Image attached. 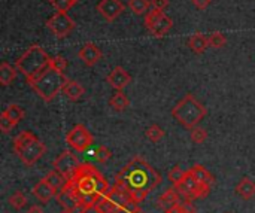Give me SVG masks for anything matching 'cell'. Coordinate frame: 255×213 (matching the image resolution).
I'll return each instance as SVG.
<instances>
[{"label":"cell","instance_id":"obj_1","mask_svg":"<svg viewBox=\"0 0 255 213\" xmlns=\"http://www.w3.org/2000/svg\"><path fill=\"white\" fill-rule=\"evenodd\" d=\"M109 190L111 188L103 175L94 166L84 163L76 169L61 193L67 194L75 202L78 211H88L94 209Z\"/></svg>","mask_w":255,"mask_h":213},{"label":"cell","instance_id":"obj_2","mask_svg":"<svg viewBox=\"0 0 255 213\" xmlns=\"http://www.w3.org/2000/svg\"><path fill=\"white\" fill-rule=\"evenodd\" d=\"M161 182L160 173L143 158L134 157L117 176L115 185L130 193L136 203H140Z\"/></svg>","mask_w":255,"mask_h":213},{"label":"cell","instance_id":"obj_3","mask_svg":"<svg viewBox=\"0 0 255 213\" xmlns=\"http://www.w3.org/2000/svg\"><path fill=\"white\" fill-rule=\"evenodd\" d=\"M66 81L67 78L63 72H57L52 67H48L39 76L28 81V85L43 102L51 103L60 93H63Z\"/></svg>","mask_w":255,"mask_h":213},{"label":"cell","instance_id":"obj_4","mask_svg":"<svg viewBox=\"0 0 255 213\" xmlns=\"http://www.w3.org/2000/svg\"><path fill=\"white\" fill-rule=\"evenodd\" d=\"M49 61H51V57L42 46L31 45L15 61V66H16L18 72L21 75H24V78L28 82V81L34 79L36 76H39L43 70H46L49 67Z\"/></svg>","mask_w":255,"mask_h":213},{"label":"cell","instance_id":"obj_5","mask_svg":"<svg viewBox=\"0 0 255 213\" xmlns=\"http://www.w3.org/2000/svg\"><path fill=\"white\" fill-rule=\"evenodd\" d=\"M206 115H208V109L193 94H187L172 109L173 119L187 130L197 127Z\"/></svg>","mask_w":255,"mask_h":213},{"label":"cell","instance_id":"obj_6","mask_svg":"<svg viewBox=\"0 0 255 213\" xmlns=\"http://www.w3.org/2000/svg\"><path fill=\"white\" fill-rule=\"evenodd\" d=\"M211 187L212 185H209V184H200L191 175L190 170H185L184 179L178 185H175L178 194L185 202H193V200H197V199H206L209 196V193H211Z\"/></svg>","mask_w":255,"mask_h":213},{"label":"cell","instance_id":"obj_7","mask_svg":"<svg viewBox=\"0 0 255 213\" xmlns=\"http://www.w3.org/2000/svg\"><path fill=\"white\" fill-rule=\"evenodd\" d=\"M145 27L154 37H163L173 28V19L163 10L151 9L145 15Z\"/></svg>","mask_w":255,"mask_h":213},{"label":"cell","instance_id":"obj_8","mask_svg":"<svg viewBox=\"0 0 255 213\" xmlns=\"http://www.w3.org/2000/svg\"><path fill=\"white\" fill-rule=\"evenodd\" d=\"M93 134L82 124L73 125L66 134V143L76 152H87L93 146Z\"/></svg>","mask_w":255,"mask_h":213},{"label":"cell","instance_id":"obj_9","mask_svg":"<svg viewBox=\"0 0 255 213\" xmlns=\"http://www.w3.org/2000/svg\"><path fill=\"white\" fill-rule=\"evenodd\" d=\"M46 28H49L55 37L64 39L75 30V21L67 15V12H55L46 21Z\"/></svg>","mask_w":255,"mask_h":213},{"label":"cell","instance_id":"obj_10","mask_svg":"<svg viewBox=\"0 0 255 213\" xmlns=\"http://www.w3.org/2000/svg\"><path fill=\"white\" fill-rule=\"evenodd\" d=\"M54 169L58 170L61 175H64L67 179H70L73 176V173L76 172V169L81 166L79 160L76 158V155L72 154V151H63L52 163Z\"/></svg>","mask_w":255,"mask_h":213},{"label":"cell","instance_id":"obj_11","mask_svg":"<svg viewBox=\"0 0 255 213\" xmlns=\"http://www.w3.org/2000/svg\"><path fill=\"white\" fill-rule=\"evenodd\" d=\"M45 151H46L45 143H43L42 140L36 139V140H33L31 143H28V145L18 154V157H19V160L24 163V166L31 167V166H34V164L43 157Z\"/></svg>","mask_w":255,"mask_h":213},{"label":"cell","instance_id":"obj_12","mask_svg":"<svg viewBox=\"0 0 255 213\" xmlns=\"http://www.w3.org/2000/svg\"><path fill=\"white\" fill-rule=\"evenodd\" d=\"M124 9L126 6L123 4L121 0H100L97 3V10L109 22L115 21L124 12Z\"/></svg>","mask_w":255,"mask_h":213},{"label":"cell","instance_id":"obj_13","mask_svg":"<svg viewBox=\"0 0 255 213\" xmlns=\"http://www.w3.org/2000/svg\"><path fill=\"white\" fill-rule=\"evenodd\" d=\"M78 57H79V60H81L87 67H93V66H96V64L102 60L103 54H102V49H100L96 43L87 42V43H84V45L81 46V49H79V52H78Z\"/></svg>","mask_w":255,"mask_h":213},{"label":"cell","instance_id":"obj_14","mask_svg":"<svg viewBox=\"0 0 255 213\" xmlns=\"http://www.w3.org/2000/svg\"><path fill=\"white\" fill-rule=\"evenodd\" d=\"M106 82L111 84L112 88H115L117 91H123L130 82H131V76L128 75V72L121 67V66H117L112 69V72L106 76Z\"/></svg>","mask_w":255,"mask_h":213},{"label":"cell","instance_id":"obj_15","mask_svg":"<svg viewBox=\"0 0 255 213\" xmlns=\"http://www.w3.org/2000/svg\"><path fill=\"white\" fill-rule=\"evenodd\" d=\"M57 193H58V190H55L46 179L39 181L33 187V196L42 203H49L54 197H57Z\"/></svg>","mask_w":255,"mask_h":213},{"label":"cell","instance_id":"obj_16","mask_svg":"<svg viewBox=\"0 0 255 213\" xmlns=\"http://www.w3.org/2000/svg\"><path fill=\"white\" fill-rule=\"evenodd\" d=\"M63 94L70 100V102H79L84 94H85V88L73 79H67L64 87H63Z\"/></svg>","mask_w":255,"mask_h":213},{"label":"cell","instance_id":"obj_17","mask_svg":"<svg viewBox=\"0 0 255 213\" xmlns=\"http://www.w3.org/2000/svg\"><path fill=\"white\" fill-rule=\"evenodd\" d=\"M187 45H188V48H190L194 54L200 55V54L206 52V49L209 48V40H208V36H206V34L197 31V33H194V34L188 39Z\"/></svg>","mask_w":255,"mask_h":213},{"label":"cell","instance_id":"obj_18","mask_svg":"<svg viewBox=\"0 0 255 213\" xmlns=\"http://www.w3.org/2000/svg\"><path fill=\"white\" fill-rule=\"evenodd\" d=\"M179 199H181V196L178 194L176 188L172 187V188H169L167 191H164L160 196V199L157 202V208L166 212L167 209H170L172 206H175L176 203H179Z\"/></svg>","mask_w":255,"mask_h":213},{"label":"cell","instance_id":"obj_19","mask_svg":"<svg viewBox=\"0 0 255 213\" xmlns=\"http://www.w3.org/2000/svg\"><path fill=\"white\" fill-rule=\"evenodd\" d=\"M236 194L245 200V202H250L255 197V182L250 178H244L238 185H236Z\"/></svg>","mask_w":255,"mask_h":213},{"label":"cell","instance_id":"obj_20","mask_svg":"<svg viewBox=\"0 0 255 213\" xmlns=\"http://www.w3.org/2000/svg\"><path fill=\"white\" fill-rule=\"evenodd\" d=\"M18 73H19V72H18L16 66H12V64L3 61V63L0 64V84H1L3 87L10 85V84L16 79V75H18Z\"/></svg>","mask_w":255,"mask_h":213},{"label":"cell","instance_id":"obj_21","mask_svg":"<svg viewBox=\"0 0 255 213\" xmlns=\"http://www.w3.org/2000/svg\"><path fill=\"white\" fill-rule=\"evenodd\" d=\"M191 175L200 182V184H209V185H214L215 184V178L209 173V170L206 167H203L202 164H196L190 169Z\"/></svg>","mask_w":255,"mask_h":213},{"label":"cell","instance_id":"obj_22","mask_svg":"<svg viewBox=\"0 0 255 213\" xmlns=\"http://www.w3.org/2000/svg\"><path fill=\"white\" fill-rule=\"evenodd\" d=\"M130 105V100L127 99V96L123 91H117L112 94V97L109 99V106L117 110V112H124Z\"/></svg>","mask_w":255,"mask_h":213},{"label":"cell","instance_id":"obj_23","mask_svg":"<svg viewBox=\"0 0 255 213\" xmlns=\"http://www.w3.org/2000/svg\"><path fill=\"white\" fill-rule=\"evenodd\" d=\"M37 137L31 133V131H22L19 133L15 139H13V152L18 155L28 143H31L33 140H36Z\"/></svg>","mask_w":255,"mask_h":213},{"label":"cell","instance_id":"obj_24","mask_svg":"<svg viewBox=\"0 0 255 213\" xmlns=\"http://www.w3.org/2000/svg\"><path fill=\"white\" fill-rule=\"evenodd\" d=\"M45 179H46L55 190H58V191H61L63 187H64V185L67 184V181H69L64 175H61V173H60L58 170H55V169H54L52 172H49V173L45 176Z\"/></svg>","mask_w":255,"mask_h":213},{"label":"cell","instance_id":"obj_25","mask_svg":"<svg viewBox=\"0 0 255 213\" xmlns=\"http://www.w3.org/2000/svg\"><path fill=\"white\" fill-rule=\"evenodd\" d=\"M128 7L134 15H146L151 7V0H128Z\"/></svg>","mask_w":255,"mask_h":213},{"label":"cell","instance_id":"obj_26","mask_svg":"<svg viewBox=\"0 0 255 213\" xmlns=\"http://www.w3.org/2000/svg\"><path fill=\"white\" fill-rule=\"evenodd\" d=\"M16 125L24 119V116H25V112H24V109L21 107V106H18V105H9L4 110H3Z\"/></svg>","mask_w":255,"mask_h":213},{"label":"cell","instance_id":"obj_27","mask_svg":"<svg viewBox=\"0 0 255 213\" xmlns=\"http://www.w3.org/2000/svg\"><path fill=\"white\" fill-rule=\"evenodd\" d=\"M145 136L149 142L152 143H158L163 137H164V130L158 125V124H151L146 130H145Z\"/></svg>","mask_w":255,"mask_h":213},{"label":"cell","instance_id":"obj_28","mask_svg":"<svg viewBox=\"0 0 255 213\" xmlns=\"http://www.w3.org/2000/svg\"><path fill=\"white\" fill-rule=\"evenodd\" d=\"M7 203L10 208H13L15 211H21L24 209V206L27 205V197L25 194H22L21 191H15L9 199H7Z\"/></svg>","mask_w":255,"mask_h":213},{"label":"cell","instance_id":"obj_29","mask_svg":"<svg viewBox=\"0 0 255 213\" xmlns=\"http://www.w3.org/2000/svg\"><path fill=\"white\" fill-rule=\"evenodd\" d=\"M93 158H94L96 163L105 164V163H108L112 158V151L109 148L103 146V145L102 146H97L96 151L93 152Z\"/></svg>","mask_w":255,"mask_h":213},{"label":"cell","instance_id":"obj_30","mask_svg":"<svg viewBox=\"0 0 255 213\" xmlns=\"http://www.w3.org/2000/svg\"><path fill=\"white\" fill-rule=\"evenodd\" d=\"M209 40V48H223L227 43V37L221 31H214L208 36Z\"/></svg>","mask_w":255,"mask_h":213},{"label":"cell","instance_id":"obj_31","mask_svg":"<svg viewBox=\"0 0 255 213\" xmlns=\"http://www.w3.org/2000/svg\"><path fill=\"white\" fill-rule=\"evenodd\" d=\"M164 213H197L196 211V208L191 205V202H179V203H176L175 206H172L170 209H167Z\"/></svg>","mask_w":255,"mask_h":213},{"label":"cell","instance_id":"obj_32","mask_svg":"<svg viewBox=\"0 0 255 213\" xmlns=\"http://www.w3.org/2000/svg\"><path fill=\"white\" fill-rule=\"evenodd\" d=\"M190 136H191V140H193L194 143L200 145V143L206 142V139H208V131H206L205 128H202V127L197 125V127H194V128L190 130Z\"/></svg>","mask_w":255,"mask_h":213},{"label":"cell","instance_id":"obj_33","mask_svg":"<svg viewBox=\"0 0 255 213\" xmlns=\"http://www.w3.org/2000/svg\"><path fill=\"white\" fill-rule=\"evenodd\" d=\"M49 3L54 6L57 12H69L78 1L75 0H49Z\"/></svg>","mask_w":255,"mask_h":213},{"label":"cell","instance_id":"obj_34","mask_svg":"<svg viewBox=\"0 0 255 213\" xmlns=\"http://www.w3.org/2000/svg\"><path fill=\"white\" fill-rule=\"evenodd\" d=\"M49 67H52V69L57 70V72H63V73H64V70L67 69V60H66L64 57H60V55L51 57Z\"/></svg>","mask_w":255,"mask_h":213},{"label":"cell","instance_id":"obj_35","mask_svg":"<svg viewBox=\"0 0 255 213\" xmlns=\"http://www.w3.org/2000/svg\"><path fill=\"white\" fill-rule=\"evenodd\" d=\"M15 127H16V124H15L4 112H1V115H0V130H1L4 134H7V133L12 131Z\"/></svg>","mask_w":255,"mask_h":213},{"label":"cell","instance_id":"obj_36","mask_svg":"<svg viewBox=\"0 0 255 213\" xmlns=\"http://www.w3.org/2000/svg\"><path fill=\"white\" fill-rule=\"evenodd\" d=\"M184 176H185V172L179 167V166H175L170 172H169V181L172 182V185L175 187V185H178L182 179H184Z\"/></svg>","mask_w":255,"mask_h":213},{"label":"cell","instance_id":"obj_37","mask_svg":"<svg viewBox=\"0 0 255 213\" xmlns=\"http://www.w3.org/2000/svg\"><path fill=\"white\" fill-rule=\"evenodd\" d=\"M151 6H152V9L164 10L169 6V0H151Z\"/></svg>","mask_w":255,"mask_h":213},{"label":"cell","instance_id":"obj_38","mask_svg":"<svg viewBox=\"0 0 255 213\" xmlns=\"http://www.w3.org/2000/svg\"><path fill=\"white\" fill-rule=\"evenodd\" d=\"M193 4L199 9V10H205L206 7H209V4L212 3V0H191Z\"/></svg>","mask_w":255,"mask_h":213},{"label":"cell","instance_id":"obj_39","mask_svg":"<svg viewBox=\"0 0 255 213\" xmlns=\"http://www.w3.org/2000/svg\"><path fill=\"white\" fill-rule=\"evenodd\" d=\"M25 213H45V212H43V209H42L39 205H33V206H30V208L27 209V212Z\"/></svg>","mask_w":255,"mask_h":213},{"label":"cell","instance_id":"obj_40","mask_svg":"<svg viewBox=\"0 0 255 213\" xmlns=\"http://www.w3.org/2000/svg\"><path fill=\"white\" fill-rule=\"evenodd\" d=\"M60 213H78V212H76V209H69V208L66 209V208H64V209H63V212H60Z\"/></svg>","mask_w":255,"mask_h":213},{"label":"cell","instance_id":"obj_41","mask_svg":"<svg viewBox=\"0 0 255 213\" xmlns=\"http://www.w3.org/2000/svg\"><path fill=\"white\" fill-rule=\"evenodd\" d=\"M78 213H87V211H79Z\"/></svg>","mask_w":255,"mask_h":213},{"label":"cell","instance_id":"obj_42","mask_svg":"<svg viewBox=\"0 0 255 213\" xmlns=\"http://www.w3.org/2000/svg\"><path fill=\"white\" fill-rule=\"evenodd\" d=\"M226 213H232V212H226Z\"/></svg>","mask_w":255,"mask_h":213},{"label":"cell","instance_id":"obj_43","mask_svg":"<svg viewBox=\"0 0 255 213\" xmlns=\"http://www.w3.org/2000/svg\"><path fill=\"white\" fill-rule=\"evenodd\" d=\"M75 1H78V0H75Z\"/></svg>","mask_w":255,"mask_h":213}]
</instances>
